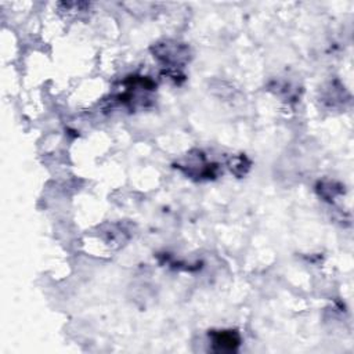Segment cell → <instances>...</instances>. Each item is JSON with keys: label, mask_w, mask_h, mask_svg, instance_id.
Masks as SVG:
<instances>
[{"label": "cell", "mask_w": 354, "mask_h": 354, "mask_svg": "<svg viewBox=\"0 0 354 354\" xmlns=\"http://www.w3.org/2000/svg\"><path fill=\"white\" fill-rule=\"evenodd\" d=\"M176 167L185 176L196 180H210L218 173V165L207 162L205 153L198 149L189 152L181 162H177Z\"/></svg>", "instance_id": "obj_2"}, {"label": "cell", "mask_w": 354, "mask_h": 354, "mask_svg": "<svg viewBox=\"0 0 354 354\" xmlns=\"http://www.w3.org/2000/svg\"><path fill=\"white\" fill-rule=\"evenodd\" d=\"M151 53L166 71H181L192 58L189 46L173 39H163L153 43Z\"/></svg>", "instance_id": "obj_1"}, {"label": "cell", "mask_w": 354, "mask_h": 354, "mask_svg": "<svg viewBox=\"0 0 354 354\" xmlns=\"http://www.w3.org/2000/svg\"><path fill=\"white\" fill-rule=\"evenodd\" d=\"M350 94L339 80H332L319 90V101L329 111H340L350 102Z\"/></svg>", "instance_id": "obj_3"}, {"label": "cell", "mask_w": 354, "mask_h": 354, "mask_svg": "<svg viewBox=\"0 0 354 354\" xmlns=\"http://www.w3.org/2000/svg\"><path fill=\"white\" fill-rule=\"evenodd\" d=\"M228 167L236 177H242L248 173L250 167V160L245 155H235L230 158Z\"/></svg>", "instance_id": "obj_6"}, {"label": "cell", "mask_w": 354, "mask_h": 354, "mask_svg": "<svg viewBox=\"0 0 354 354\" xmlns=\"http://www.w3.org/2000/svg\"><path fill=\"white\" fill-rule=\"evenodd\" d=\"M209 340L214 353H234L241 344V336L235 329L210 330Z\"/></svg>", "instance_id": "obj_4"}, {"label": "cell", "mask_w": 354, "mask_h": 354, "mask_svg": "<svg viewBox=\"0 0 354 354\" xmlns=\"http://www.w3.org/2000/svg\"><path fill=\"white\" fill-rule=\"evenodd\" d=\"M315 191L318 196L322 198L325 202L333 203L337 196H342L344 194V185L335 180H322L317 183Z\"/></svg>", "instance_id": "obj_5"}]
</instances>
